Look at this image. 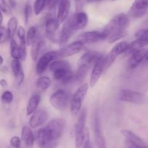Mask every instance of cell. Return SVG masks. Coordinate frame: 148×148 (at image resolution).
<instances>
[{
    "label": "cell",
    "instance_id": "5bb4252c",
    "mask_svg": "<svg viewBox=\"0 0 148 148\" xmlns=\"http://www.w3.org/2000/svg\"><path fill=\"white\" fill-rule=\"evenodd\" d=\"M48 118H49V115L46 110H36L30 117L29 120V125L32 129H36L39 126H43L47 121Z\"/></svg>",
    "mask_w": 148,
    "mask_h": 148
},
{
    "label": "cell",
    "instance_id": "bcb514c9",
    "mask_svg": "<svg viewBox=\"0 0 148 148\" xmlns=\"http://www.w3.org/2000/svg\"><path fill=\"white\" fill-rule=\"evenodd\" d=\"M8 5L10 7V8H15L16 6H17V3H16L15 0H8Z\"/></svg>",
    "mask_w": 148,
    "mask_h": 148
},
{
    "label": "cell",
    "instance_id": "30bf717a",
    "mask_svg": "<svg viewBox=\"0 0 148 148\" xmlns=\"http://www.w3.org/2000/svg\"><path fill=\"white\" fill-rule=\"evenodd\" d=\"M144 97L145 96L143 93L128 89H124L120 91L119 99L126 102L139 104L144 100Z\"/></svg>",
    "mask_w": 148,
    "mask_h": 148
},
{
    "label": "cell",
    "instance_id": "1f68e13d",
    "mask_svg": "<svg viewBox=\"0 0 148 148\" xmlns=\"http://www.w3.org/2000/svg\"><path fill=\"white\" fill-rule=\"evenodd\" d=\"M37 141L38 143L39 147L43 145H44L45 144H46L47 142H50V139L48 137L47 134H46V132L45 131L44 128L43 129H40L37 132Z\"/></svg>",
    "mask_w": 148,
    "mask_h": 148
},
{
    "label": "cell",
    "instance_id": "f5cc1de1",
    "mask_svg": "<svg viewBox=\"0 0 148 148\" xmlns=\"http://www.w3.org/2000/svg\"><path fill=\"white\" fill-rule=\"evenodd\" d=\"M76 1H80V0H76Z\"/></svg>",
    "mask_w": 148,
    "mask_h": 148
},
{
    "label": "cell",
    "instance_id": "6da1fadb",
    "mask_svg": "<svg viewBox=\"0 0 148 148\" xmlns=\"http://www.w3.org/2000/svg\"><path fill=\"white\" fill-rule=\"evenodd\" d=\"M130 16L124 13H120L114 16L104 27L103 31L107 35L109 43H114L123 39L127 35V29L130 26Z\"/></svg>",
    "mask_w": 148,
    "mask_h": 148
},
{
    "label": "cell",
    "instance_id": "681fc988",
    "mask_svg": "<svg viewBox=\"0 0 148 148\" xmlns=\"http://www.w3.org/2000/svg\"><path fill=\"white\" fill-rule=\"evenodd\" d=\"M3 22V15H2V12L0 10V26H1V23Z\"/></svg>",
    "mask_w": 148,
    "mask_h": 148
},
{
    "label": "cell",
    "instance_id": "52a82bcc",
    "mask_svg": "<svg viewBox=\"0 0 148 148\" xmlns=\"http://www.w3.org/2000/svg\"><path fill=\"white\" fill-rule=\"evenodd\" d=\"M88 16L85 12H77L75 15L69 17L66 22L69 27L74 30H80L84 28L88 24Z\"/></svg>",
    "mask_w": 148,
    "mask_h": 148
},
{
    "label": "cell",
    "instance_id": "f546056e",
    "mask_svg": "<svg viewBox=\"0 0 148 148\" xmlns=\"http://www.w3.org/2000/svg\"><path fill=\"white\" fill-rule=\"evenodd\" d=\"M71 68L70 65L68 62L64 60H55L51 62L49 65V68L50 71L53 72L56 70L59 69V68Z\"/></svg>",
    "mask_w": 148,
    "mask_h": 148
},
{
    "label": "cell",
    "instance_id": "7dc6e473",
    "mask_svg": "<svg viewBox=\"0 0 148 148\" xmlns=\"http://www.w3.org/2000/svg\"><path fill=\"white\" fill-rule=\"evenodd\" d=\"M0 86L4 88V87H7L8 86V83L5 79H1L0 80Z\"/></svg>",
    "mask_w": 148,
    "mask_h": 148
},
{
    "label": "cell",
    "instance_id": "83f0119b",
    "mask_svg": "<svg viewBox=\"0 0 148 148\" xmlns=\"http://www.w3.org/2000/svg\"><path fill=\"white\" fill-rule=\"evenodd\" d=\"M51 85V80L48 76H41L36 81V86L41 91H46Z\"/></svg>",
    "mask_w": 148,
    "mask_h": 148
},
{
    "label": "cell",
    "instance_id": "cb8c5ba5",
    "mask_svg": "<svg viewBox=\"0 0 148 148\" xmlns=\"http://www.w3.org/2000/svg\"><path fill=\"white\" fill-rule=\"evenodd\" d=\"M147 39H137L136 40L133 41L131 44H129V47L126 52L127 53V55H132L133 52L140 50V49H143V47L147 46Z\"/></svg>",
    "mask_w": 148,
    "mask_h": 148
},
{
    "label": "cell",
    "instance_id": "d4e9b609",
    "mask_svg": "<svg viewBox=\"0 0 148 148\" xmlns=\"http://www.w3.org/2000/svg\"><path fill=\"white\" fill-rule=\"evenodd\" d=\"M89 68L90 67L86 65H83V64L79 65L77 71L75 73H74V82L78 83V84L82 82L86 77Z\"/></svg>",
    "mask_w": 148,
    "mask_h": 148
},
{
    "label": "cell",
    "instance_id": "44dd1931",
    "mask_svg": "<svg viewBox=\"0 0 148 148\" xmlns=\"http://www.w3.org/2000/svg\"><path fill=\"white\" fill-rule=\"evenodd\" d=\"M22 141L24 142L25 146L28 148H31L34 145L35 137L33 131L28 126H23L21 131Z\"/></svg>",
    "mask_w": 148,
    "mask_h": 148
},
{
    "label": "cell",
    "instance_id": "8d00e7d4",
    "mask_svg": "<svg viewBox=\"0 0 148 148\" xmlns=\"http://www.w3.org/2000/svg\"><path fill=\"white\" fill-rule=\"evenodd\" d=\"M33 12V10L32 6L30 4H27L25 5L24 10V17H25V24L27 25L28 23L29 20H30V17H31L32 14Z\"/></svg>",
    "mask_w": 148,
    "mask_h": 148
},
{
    "label": "cell",
    "instance_id": "603a6c76",
    "mask_svg": "<svg viewBox=\"0 0 148 148\" xmlns=\"http://www.w3.org/2000/svg\"><path fill=\"white\" fill-rule=\"evenodd\" d=\"M40 102V96L38 94H35L32 96L27 102L26 107V114L27 115H30L37 110L39 103Z\"/></svg>",
    "mask_w": 148,
    "mask_h": 148
},
{
    "label": "cell",
    "instance_id": "ee69618b",
    "mask_svg": "<svg viewBox=\"0 0 148 148\" xmlns=\"http://www.w3.org/2000/svg\"><path fill=\"white\" fill-rule=\"evenodd\" d=\"M60 0H46V5L49 7V10H53L55 8L56 4H59Z\"/></svg>",
    "mask_w": 148,
    "mask_h": 148
},
{
    "label": "cell",
    "instance_id": "484cf974",
    "mask_svg": "<svg viewBox=\"0 0 148 148\" xmlns=\"http://www.w3.org/2000/svg\"><path fill=\"white\" fill-rule=\"evenodd\" d=\"M121 133L126 138L127 140L130 141L132 142H134V143L137 144V145H145L143 139L140 136H137L135 133L132 131L128 130V129H124V130L121 131Z\"/></svg>",
    "mask_w": 148,
    "mask_h": 148
},
{
    "label": "cell",
    "instance_id": "f1b7e54d",
    "mask_svg": "<svg viewBox=\"0 0 148 148\" xmlns=\"http://www.w3.org/2000/svg\"><path fill=\"white\" fill-rule=\"evenodd\" d=\"M43 44V42L41 39H36L33 44L31 45V58L33 61H36L38 57L39 52H40V48L42 45Z\"/></svg>",
    "mask_w": 148,
    "mask_h": 148
},
{
    "label": "cell",
    "instance_id": "ab89813d",
    "mask_svg": "<svg viewBox=\"0 0 148 148\" xmlns=\"http://www.w3.org/2000/svg\"><path fill=\"white\" fill-rule=\"evenodd\" d=\"M10 145L14 148H20L21 146V139L17 136H14L10 139Z\"/></svg>",
    "mask_w": 148,
    "mask_h": 148
},
{
    "label": "cell",
    "instance_id": "c3c4849f",
    "mask_svg": "<svg viewBox=\"0 0 148 148\" xmlns=\"http://www.w3.org/2000/svg\"><path fill=\"white\" fill-rule=\"evenodd\" d=\"M101 1H103V0H86V1L88 3H96L100 2Z\"/></svg>",
    "mask_w": 148,
    "mask_h": 148
},
{
    "label": "cell",
    "instance_id": "11a10c76",
    "mask_svg": "<svg viewBox=\"0 0 148 148\" xmlns=\"http://www.w3.org/2000/svg\"><path fill=\"white\" fill-rule=\"evenodd\" d=\"M113 1H116V0H113Z\"/></svg>",
    "mask_w": 148,
    "mask_h": 148
},
{
    "label": "cell",
    "instance_id": "9c48e42d",
    "mask_svg": "<svg viewBox=\"0 0 148 148\" xmlns=\"http://www.w3.org/2000/svg\"><path fill=\"white\" fill-rule=\"evenodd\" d=\"M106 33H104L103 31H87L82 33L78 36V40L82 41V43L85 44H94L96 42L103 41L107 39Z\"/></svg>",
    "mask_w": 148,
    "mask_h": 148
},
{
    "label": "cell",
    "instance_id": "f35d334b",
    "mask_svg": "<svg viewBox=\"0 0 148 148\" xmlns=\"http://www.w3.org/2000/svg\"><path fill=\"white\" fill-rule=\"evenodd\" d=\"M136 39H143L148 40V28H143L137 30L135 33Z\"/></svg>",
    "mask_w": 148,
    "mask_h": 148
},
{
    "label": "cell",
    "instance_id": "db71d44e",
    "mask_svg": "<svg viewBox=\"0 0 148 148\" xmlns=\"http://www.w3.org/2000/svg\"><path fill=\"white\" fill-rule=\"evenodd\" d=\"M7 148H11V147H7Z\"/></svg>",
    "mask_w": 148,
    "mask_h": 148
},
{
    "label": "cell",
    "instance_id": "3957f363",
    "mask_svg": "<svg viewBox=\"0 0 148 148\" xmlns=\"http://www.w3.org/2000/svg\"><path fill=\"white\" fill-rule=\"evenodd\" d=\"M65 120L62 118L52 119L44 128L48 137L51 141H57L64 131Z\"/></svg>",
    "mask_w": 148,
    "mask_h": 148
},
{
    "label": "cell",
    "instance_id": "277c9868",
    "mask_svg": "<svg viewBox=\"0 0 148 148\" xmlns=\"http://www.w3.org/2000/svg\"><path fill=\"white\" fill-rule=\"evenodd\" d=\"M70 96L63 89H58L53 93L49 99L50 104L57 110H64L70 102Z\"/></svg>",
    "mask_w": 148,
    "mask_h": 148
},
{
    "label": "cell",
    "instance_id": "8fae6325",
    "mask_svg": "<svg viewBox=\"0 0 148 148\" xmlns=\"http://www.w3.org/2000/svg\"><path fill=\"white\" fill-rule=\"evenodd\" d=\"M148 10V0H134L129 10L128 15L134 18L142 17Z\"/></svg>",
    "mask_w": 148,
    "mask_h": 148
},
{
    "label": "cell",
    "instance_id": "7402d4cb",
    "mask_svg": "<svg viewBox=\"0 0 148 148\" xmlns=\"http://www.w3.org/2000/svg\"><path fill=\"white\" fill-rule=\"evenodd\" d=\"M74 32L75 31L69 27L67 22H65V23H64L63 26H62V31H61L60 35H59L58 43H59L61 46L65 44L69 40V39L72 37Z\"/></svg>",
    "mask_w": 148,
    "mask_h": 148
},
{
    "label": "cell",
    "instance_id": "d6986e66",
    "mask_svg": "<svg viewBox=\"0 0 148 148\" xmlns=\"http://www.w3.org/2000/svg\"><path fill=\"white\" fill-rule=\"evenodd\" d=\"M10 54L13 59H17L20 60H25L27 56L26 48H23L19 46L14 39H11L10 43Z\"/></svg>",
    "mask_w": 148,
    "mask_h": 148
},
{
    "label": "cell",
    "instance_id": "e0dca14e",
    "mask_svg": "<svg viewBox=\"0 0 148 148\" xmlns=\"http://www.w3.org/2000/svg\"><path fill=\"white\" fill-rule=\"evenodd\" d=\"M70 9L71 0H60L58 4L57 15L56 17L59 24L61 25L67 19Z\"/></svg>",
    "mask_w": 148,
    "mask_h": 148
},
{
    "label": "cell",
    "instance_id": "816d5d0a",
    "mask_svg": "<svg viewBox=\"0 0 148 148\" xmlns=\"http://www.w3.org/2000/svg\"><path fill=\"white\" fill-rule=\"evenodd\" d=\"M145 59L147 61H148V50H147V55H146V57H145Z\"/></svg>",
    "mask_w": 148,
    "mask_h": 148
},
{
    "label": "cell",
    "instance_id": "2e32d148",
    "mask_svg": "<svg viewBox=\"0 0 148 148\" xmlns=\"http://www.w3.org/2000/svg\"><path fill=\"white\" fill-rule=\"evenodd\" d=\"M93 131L95 135V139L98 148H107L105 139L102 133L101 127V123L98 114L94 115L93 118Z\"/></svg>",
    "mask_w": 148,
    "mask_h": 148
},
{
    "label": "cell",
    "instance_id": "836d02e7",
    "mask_svg": "<svg viewBox=\"0 0 148 148\" xmlns=\"http://www.w3.org/2000/svg\"><path fill=\"white\" fill-rule=\"evenodd\" d=\"M11 68L14 77L17 76V75H19L20 73L23 71V68H22L21 62H20V59H13L11 62Z\"/></svg>",
    "mask_w": 148,
    "mask_h": 148
},
{
    "label": "cell",
    "instance_id": "d6a6232c",
    "mask_svg": "<svg viewBox=\"0 0 148 148\" xmlns=\"http://www.w3.org/2000/svg\"><path fill=\"white\" fill-rule=\"evenodd\" d=\"M46 6V0H35L33 4V12L36 15H38L43 12Z\"/></svg>",
    "mask_w": 148,
    "mask_h": 148
},
{
    "label": "cell",
    "instance_id": "d590c367",
    "mask_svg": "<svg viewBox=\"0 0 148 148\" xmlns=\"http://www.w3.org/2000/svg\"><path fill=\"white\" fill-rule=\"evenodd\" d=\"M13 94L10 91H5L1 97V100L4 104H10L13 100Z\"/></svg>",
    "mask_w": 148,
    "mask_h": 148
},
{
    "label": "cell",
    "instance_id": "8992f818",
    "mask_svg": "<svg viewBox=\"0 0 148 148\" xmlns=\"http://www.w3.org/2000/svg\"><path fill=\"white\" fill-rule=\"evenodd\" d=\"M128 47L129 44L127 41H121L115 45L108 55L104 57V69H108L110 68L117 57L127 52Z\"/></svg>",
    "mask_w": 148,
    "mask_h": 148
},
{
    "label": "cell",
    "instance_id": "7c38bea8",
    "mask_svg": "<svg viewBox=\"0 0 148 148\" xmlns=\"http://www.w3.org/2000/svg\"><path fill=\"white\" fill-rule=\"evenodd\" d=\"M84 46V44L79 40H77L66 46L62 47L60 50L56 51L57 57H66L75 55L79 53L82 49Z\"/></svg>",
    "mask_w": 148,
    "mask_h": 148
},
{
    "label": "cell",
    "instance_id": "ac0fdd59",
    "mask_svg": "<svg viewBox=\"0 0 148 148\" xmlns=\"http://www.w3.org/2000/svg\"><path fill=\"white\" fill-rule=\"evenodd\" d=\"M103 56V55L98 51H88L82 55L79 60V65L83 64L90 67L95 65V62Z\"/></svg>",
    "mask_w": 148,
    "mask_h": 148
},
{
    "label": "cell",
    "instance_id": "60d3db41",
    "mask_svg": "<svg viewBox=\"0 0 148 148\" xmlns=\"http://www.w3.org/2000/svg\"><path fill=\"white\" fill-rule=\"evenodd\" d=\"M83 148H93L92 145L90 143V134L88 130L85 131V141H84L83 145H82Z\"/></svg>",
    "mask_w": 148,
    "mask_h": 148
},
{
    "label": "cell",
    "instance_id": "ffe728a7",
    "mask_svg": "<svg viewBox=\"0 0 148 148\" xmlns=\"http://www.w3.org/2000/svg\"><path fill=\"white\" fill-rule=\"evenodd\" d=\"M147 50L145 49H142L138 51L133 52L130 56L128 61V66L130 68H135L145 59Z\"/></svg>",
    "mask_w": 148,
    "mask_h": 148
},
{
    "label": "cell",
    "instance_id": "e575fe53",
    "mask_svg": "<svg viewBox=\"0 0 148 148\" xmlns=\"http://www.w3.org/2000/svg\"><path fill=\"white\" fill-rule=\"evenodd\" d=\"M17 37H18L19 40H20V46H26V33L25 30L23 27L20 26V27L17 28Z\"/></svg>",
    "mask_w": 148,
    "mask_h": 148
},
{
    "label": "cell",
    "instance_id": "5b68a950",
    "mask_svg": "<svg viewBox=\"0 0 148 148\" xmlns=\"http://www.w3.org/2000/svg\"><path fill=\"white\" fill-rule=\"evenodd\" d=\"M85 122H86V111L81 112L77 122L75 126V148L82 147L85 137Z\"/></svg>",
    "mask_w": 148,
    "mask_h": 148
},
{
    "label": "cell",
    "instance_id": "ba28073f",
    "mask_svg": "<svg viewBox=\"0 0 148 148\" xmlns=\"http://www.w3.org/2000/svg\"><path fill=\"white\" fill-rule=\"evenodd\" d=\"M60 24L59 23L56 17H53L51 15H49L45 20V31L46 36L51 41L56 43L58 39L56 38V31L59 28Z\"/></svg>",
    "mask_w": 148,
    "mask_h": 148
},
{
    "label": "cell",
    "instance_id": "9a60e30c",
    "mask_svg": "<svg viewBox=\"0 0 148 148\" xmlns=\"http://www.w3.org/2000/svg\"><path fill=\"white\" fill-rule=\"evenodd\" d=\"M104 70V56H103L93 65L90 79V86L94 87L96 85Z\"/></svg>",
    "mask_w": 148,
    "mask_h": 148
},
{
    "label": "cell",
    "instance_id": "f6af8a7d",
    "mask_svg": "<svg viewBox=\"0 0 148 148\" xmlns=\"http://www.w3.org/2000/svg\"><path fill=\"white\" fill-rule=\"evenodd\" d=\"M57 146V141H50L39 148H56Z\"/></svg>",
    "mask_w": 148,
    "mask_h": 148
},
{
    "label": "cell",
    "instance_id": "4dcf8cb0",
    "mask_svg": "<svg viewBox=\"0 0 148 148\" xmlns=\"http://www.w3.org/2000/svg\"><path fill=\"white\" fill-rule=\"evenodd\" d=\"M36 33H37V28L35 26H31L27 30L26 34V44L28 46H31L33 42L36 39Z\"/></svg>",
    "mask_w": 148,
    "mask_h": 148
},
{
    "label": "cell",
    "instance_id": "7a4b0ae2",
    "mask_svg": "<svg viewBox=\"0 0 148 148\" xmlns=\"http://www.w3.org/2000/svg\"><path fill=\"white\" fill-rule=\"evenodd\" d=\"M88 91V84H85L78 87L70 100V111L72 115H77L82 108V102Z\"/></svg>",
    "mask_w": 148,
    "mask_h": 148
},
{
    "label": "cell",
    "instance_id": "74e56055",
    "mask_svg": "<svg viewBox=\"0 0 148 148\" xmlns=\"http://www.w3.org/2000/svg\"><path fill=\"white\" fill-rule=\"evenodd\" d=\"M9 38L8 32L6 28L4 26H0V44H4V42L7 41Z\"/></svg>",
    "mask_w": 148,
    "mask_h": 148
},
{
    "label": "cell",
    "instance_id": "b9f144b4",
    "mask_svg": "<svg viewBox=\"0 0 148 148\" xmlns=\"http://www.w3.org/2000/svg\"><path fill=\"white\" fill-rule=\"evenodd\" d=\"M0 10L4 13H9L10 8L5 0H0Z\"/></svg>",
    "mask_w": 148,
    "mask_h": 148
},
{
    "label": "cell",
    "instance_id": "4316f807",
    "mask_svg": "<svg viewBox=\"0 0 148 148\" xmlns=\"http://www.w3.org/2000/svg\"><path fill=\"white\" fill-rule=\"evenodd\" d=\"M17 26H18V21L16 17H12L9 20L7 23V32H8L9 38L10 39H14V36L15 35L16 32L17 30Z\"/></svg>",
    "mask_w": 148,
    "mask_h": 148
},
{
    "label": "cell",
    "instance_id": "7bdbcfd3",
    "mask_svg": "<svg viewBox=\"0 0 148 148\" xmlns=\"http://www.w3.org/2000/svg\"><path fill=\"white\" fill-rule=\"evenodd\" d=\"M25 78V74L24 71H23L22 73H20L19 75H17V76H15V84L17 86H20L22 85V84L23 83Z\"/></svg>",
    "mask_w": 148,
    "mask_h": 148
},
{
    "label": "cell",
    "instance_id": "f907efd6",
    "mask_svg": "<svg viewBox=\"0 0 148 148\" xmlns=\"http://www.w3.org/2000/svg\"><path fill=\"white\" fill-rule=\"evenodd\" d=\"M3 62H4V59H3V57L1 55H0V65H2Z\"/></svg>",
    "mask_w": 148,
    "mask_h": 148
},
{
    "label": "cell",
    "instance_id": "4fadbf2b",
    "mask_svg": "<svg viewBox=\"0 0 148 148\" xmlns=\"http://www.w3.org/2000/svg\"><path fill=\"white\" fill-rule=\"evenodd\" d=\"M56 58H58L56 51H50V52H46L39 59L38 62L36 65V73L38 75L43 73L46 71L48 66L50 65L51 62Z\"/></svg>",
    "mask_w": 148,
    "mask_h": 148
}]
</instances>
